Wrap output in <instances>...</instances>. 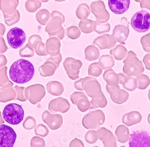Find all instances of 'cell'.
<instances>
[{
	"mask_svg": "<svg viewBox=\"0 0 150 147\" xmlns=\"http://www.w3.org/2000/svg\"><path fill=\"white\" fill-rule=\"evenodd\" d=\"M42 6V3L39 0H27L25 4V7L30 13H34L39 10Z\"/></svg>",
	"mask_w": 150,
	"mask_h": 147,
	"instance_id": "cell-34",
	"label": "cell"
},
{
	"mask_svg": "<svg viewBox=\"0 0 150 147\" xmlns=\"http://www.w3.org/2000/svg\"><path fill=\"white\" fill-rule=\"evenodd\" d=\"M70 99L73 105H76L82 112H85L90 109V102L83 92H74L70 95Z\"/></svg>",
	"mask_w": 150,
	"mask_h": 147,
	"instance_id": "cell-15",
	"label": "cell"
},
{
	"mask_svg": "<svg viewBox=\"0 0 150 147\" xmlns=\"http://www.w3.org/2000/svg\"><path fill=\"white\" fill-rule=\"evenodd\" d=\"M143 62L145 68L148 70H150V54H146L144 56L143 58Z\"/></svg>",
	"mask_w": 150,
	"mask_h": 147,
	"instance_id": "cell-48",
	"label": "cell"
},
{
	"mask_svg": "<svg viewBox=\"0 0 150 147\" xmlns=\"http://www.w3.org/2000/svg\"><path fill=\"white\" fill-rule=\"evenodd\" d=\"M123 63V72L127 76H137L144 71L145 69L142 61L137 58L136 54L132 51L127 52Z\"/></svg>",
	"mask_w": 150,
	"mask_h": 147,
	"instance_id": "cell-3",
	"label": "cell"
},
{
	"mask_svg": "<svg viewBox=\"0 0 150 147\" xmlns=\"http://www.w3.org/2000/svg\"><path fill=\"white\" fill-rule=\"evenodd\" d=\"M85 55L86 60L94 61L99 58L100 51L95 45H89L85 48Z\"/></svg>",
	"mask_w": 150,
	"mask_h": 147,
	"instance_id": "cell-27",
	"label": "cell"
},
{
	"mask_svg": "<svg viewBox=\"0 0 150 147\" xmlns=\"http://www.w3.org/2000/svg\"><path fill=\"white\" fill-rule=\"evenodd\" d=\"M115 136L117 140L120 143H126L129 141L130 132L129 129L125 126H118L115 130Z\"/></svg>",
	"mask_w": 150,
	"mask_h": 147,
	"instance_id": "cell-23",
	"label": "cell"
},
{
	"mask_svg": "<svg viewBox=\"0 0 150 147\" xmlns=\"http://www.w3.org/2000/svg\"><path fill=\"white\" fill-rule=\"evenodd\" d=\"M122 85L124 89L129 91H133L137 88V82L136 79L127 76L125 78Z\"/></svg>",
	"mask_w": 150,
	"mask_h": 147,
	"instance_id": "cell-33",
	"label": "cell"
},
{
	"mask_svg": "<svg viewBox=\"0 0 150 147\" xmlns=\"http://www.w3.org/2000/svg\"><path fill=\"white\" fill-rule=\"evenodd\" d=\"M141 43L145 52H150V33L142 37Z\"/></svg>",
	"mask_w": 150,
	"mask_h": 147,
	"instance_id": "cell-41",
	"label": "cell"
},
{
	"mask_svg": "<svg viewBox=\"0 0 150 147\" xmlns=\"http://www.w3.org/2000/svg\"><path fill=\"white\" fill-rule=\"evenodd\" d=\"M47 59L52 62L53 64H54L57 68H58L61 62L62 61V55L59 53L57 56H51Z\"/></svg>",
	"mask_w": 150,
	"mask_h": 147,
	"instance_id": "cell-45",
	"label": "cell"
},
{
	"mask_svg": "<svg viewBox=\"0 0 150 147\" xmlns=\"http://www.w3.org/2000/svg\"><path fill=\"white\" fill-rule=\"evenodd\" d=\"M42 42V39L38 34H34L30 37L28 39V44L34 49V47L39 42Z\"/></svg>",
	"mask_w": 150,
	"mask_h": 147,
	"instance_id": "cell-44",
	"label": "cell"
},
{
	"mask_svg": "<svg viewBox=\"0 0 150 147\" xmlns=\"http://www.w3.org/2000/svg\"><path fill=\"white\" fill-rule=\"evenodd\" d=\"M83 87L87 95L92 99L102 93L100 84L94 78L88 76L83 78Z\"/></svg>",
	"mask_w": 150,
	"mask_h": 147,
	"instance_id": "cell-14",
	"label": "cell"
},
{
	"mask_svg": "<svg viewBox=\"0 0 150 147\" xmlns=\"http://www.w3.org/2000/svg\"><path fill=\"white\" fill-rule=\"evenodd\" d=\"M120 147H126V146H120Z\"/></svg>",
	"mask_w": 150,
	"mask_h": 147,
	"instance_id": "cell-58",
	"label": "cell"
},
{
	"mask_svg": "<svg viewBox=\"0 0 150 147\" xmlns=\"http://www.w3.org/2000/svg\"><path fill=\"white\" fill-rule=\"evenodd\" d=\"M139 3L141 8H146L150 10V0H142Z\"/></svg>",
	"mask_w": 150,
	"mask_h": 147,
	"instance_id": "cell-50",
	"label": "cell"
},
{
	"mask_svg": "<svg viewBox=\"0 0 150 147\" xmlns=\"http://www.w3.org/2000/svg\"><path fill=\"white\" fill-rule=\"evenodd\" d=\"M93 147H99V146H93Z\"/></svg>",
	"mask_w": 150,
	"mask_h": 147,
	"instance_id": "cell-59",
	"label": "cell"
},
{
	"mask_svg": "<svg viewBox=\"0 0 150 147\" xmlns=\"http://www.w3.org/2000/svg\"><path fill=\"white\" fill-rule=\"evenodd\" d=\"M117 44V41L112 35L103 34L96 38L93 42V45L98 47L100 50L106 49H112Z\"/></svg>",
	"mask_w": 150,
	"mask_h": 147,
	"instance_id": "cell-17",
	"label": "cell"
},
{
	"mask_svg": "<svg viewBox=\"0 0 150 147\" xmlns=\"http://www.w3.org/2000/svg\"><path fill=\"white\" fill-rule=\"evenodd\" d=\"M148 99H149V101H150V90H149V91H148Z\"/></svg>",
	"mask_w": 150,
	"mask_h": 147,
	"instance_id": "cell-56",
	"label": "cell"
},
{
	"mask_svg": "<svg viewBox=\"0 0 150 147\" xmlns=\"http://www.w3.org/2000/svg\"><path fill=\"white\" fill-rule=\"evenodd\" d=\"M16 138V133L13 128L0 124V147H13Z\"/></svg>",
	"mask_w": 150,
	"mask_h": 147,
	"instance_id": "cell-8",
	"label": "cell"
},
{
	"mask_svg": "<svg viewBox=\"0 0 150 147\" xmlns=\"http://www.w3.org/2000/svg\"><path fill=\"white\" fill-rule=\"evenodd\" d=\"M5 23L7 26L10 27L14 25V24L18 23L21 19V14L19 10H16L15 13L11 15H3Z\"/></svg>",
	"mask_w": 150,
	"mask_h": 147,
	"instance_id": "cell-35",
	"label": "cell"
},
{
	"mask_svg": "<svg viewBox=\"0 0 150 147\" xmlns=\"http://www.w3.org/2000/svg\"><path fill=\"white\" fill-rule=\"evenodd\" d=\"M130 24L133 30L139 33H145L150 29V13L142 10L133 15Z\"/></svg>",
	"mask_w": 150,
	"mask_h": 147,
	"instance_id": "cell-5",
	"label": "cell"
},
{
	"mask_svg": "<svg viewBox=\"0 0 150 147\" xmlns=\"http://www.w3.org/2000/svg\"><path fill=\"white\" fill-rule=\"evenodd\" d=\"M130 147H150V134L146 131H133L129 136Z\"/></svg>",
	"mask_w": 150,
	"mask_h": 147,
	"instance_id": "cell-9",
	"label": "cell"
},
{
	"mask_svg": "<svg viewBox=\"0 0 150 147\" xmlns=\"http://www.w3.org/2000/svg\"><path fill=\"white\" fill-rule=\"evenodd\" d=\"M103 77L108 85H119V78L118 74L112 69H108L104 72Z\"/></svg>",
	"mask_w": 150,
	"mask_h": 147,
	"instance_id": "cell-26",
	"label": "cell"
},
{
	"mask_svg": "<svg viewBox=\"0 0 150 147\" xmlns=\"http://www.w3.org/2000/svg\"><path fill=\"white\" fill-rule=\"evenodd\" d=\"M66 34L70 39L76 40L79 38L81 31L77 26H71L66 29Z\"/></svg>",
	"mask_w": 150,
	"mask_h": 147,
	"instance_id": "cell-37",
	"label": "cell"
},
{
	"mask_svg": "<svg viewBox=\"0 0 150 147\" xmlns=\"http://www.w3.org/2000/svg\"><path fill=\"white\" fill-rule=\"evenodd\" d=\"M134 1L137 3H140L142 1V0H134Z\"/></svg>",
	"mask_w": 150,
	"mask_h": 147,
	"instance_id": "cell-57",
	"label": "cell"
},
{
	"mask_svg": "<svg viewBox=\"0 0 150 147\" xmlns=\"http://www.w3.org/2000/svg\"><path fill=\"white\" fill-rule=\"evenodd\" d=\"M19 4V0H0V10L3 15H11L15 13Z\"/></svg>",
	"mask_w": 150,
	"mask_h": 147,
	"instance_id": "cell-20",
	"label": "cell"
},
{
	"mask_svg": "<svg viewBox=\"0 0 150 147\" xmlns=\"http://www.w3.org/2000/svg\"><path fill=\"white\" fill-rule=\"evenodd\" d=\"M8 73L10 79L13 82L23 84L33 79L35 74V68L30 61L22 58L11 65Z\"/></svg>",
	"mask_w": 150,
	"mask_h": 147,
	"instance_id": "cell-1",
	"label": "cell"
},
{
	"mask_svg": "<svg viewBox=\"0 0 150 147\" xmlns=\"http://www.w3.org/2000/svg\"><path fill=\"white\" fill-rule=\"evenodd\" d=\"M110 30V25L108 23H100L96 21L94 31L98 34L108 33Z\"/></svg>",
	"mask_w": 150,
	"mask_h": 147,
	"instance_id": "cell-40",
	"label": "cell"
},
{
	"mask_svg": "<svg viewBox=\"0 0 150 147\" xmlns=\"http://www.w3.org/2000/svg\"><path fill=\"white\" fill-rule=\"evenodd\" d=\"M98 59V64L102 70L112 69L115 65L114 58L110 55H103Z\"/></svg>",
	"mask_w": 150,
	"mask_h": 147,
	"instance_id": "cell-24",
	"label": "cell"
},
{
	"mask_svg": "<svg viewBox=\"0 0 150 147\" xmlns=\"http://www.w3.org/2000/svg\"><path fill=\"white\" fill-rule=\"evenodd\" d=\"M25 113L22 107L16 103H10L5 106L3 112L4 119L11 125H18L23 121Z\"/></svg>",
	"mask_w": 150,
	"mask_h": 147,
	"instance_id": "cell-4",
	"label": "cell"
},
{
	"mask_svg": "<svg viewBox=\"0 0 150 147\" xmlns=\"http://www.w3.org/2000/svg\"><path fill=\"white\" fill-rule=\"evenodd\" d=\"M8 49V47L7 46L5 40L3 37H0V54H3L5 53Z\"/></svg>",
	"mask_w": 150,
	"mask_h": 147,
	"instance_id": "cell-46",
	"label": "cell"
},
{
	"mask_svg": "<svg viewBox=\"0 0 150 147\" xmlns=\"http://www.w3.org/2000/svg\"><path fill=\"white\" fill-rule=\"evenodd\" d=\"M98 139L100 140L104 147H117L116 138L112 131L105 127L99 128L97 131Z\"/></svg>",
	"mask_w": 150,
	"mask_h": 147,
	"instance_id": "cell-16",
	"label": "cell"
},
{
	"mask_svg": "<svg viewBox=\"0 0 150 147\" xmlns=\"http://www.w3.org/2000/svg\"><path fill=\"white\" fill-rule=\"evenodd\" d=\"M107 92L110 94L112 102L118 105H122L127 102L129 98V94L126 90H121L118 85H110L106 84Z\"/></svg>",
	"mask_w": 150,
	"mask_h": 147,
	"instance_id": "cell-13",
	"label": "cell"
},
{
	"mask_svg": "<svg viewBox=\"0 0 150 147\" xmlns=\"http://www.w3.org/2000/svg\"><path fill=\"white\" fill-rule=\"evenodd\" d=\"M39 1H40L41 3H47V1H49V0H39Z\"/></svg>",
	"mask_w": 150,
	"mask_h": 147,
	"instance_id": "cell-53",
	"label": "cell"
},
{
	"mask_svg": "<svg viewBox=\"0 0 150 147\" xmlns=\"http://www.w3.org/2000/svg\"><path fill=\"white\" fill-rule=\"evenodd\" d=\"M129 22L127 19L125 17H122L121 19V23L117 25L112 32V36L114 37L117 42L124 45L126 43L129 33L130 30L129 28Z\"/></svg>",
	"mask_w": 150,
	"mask_h": 147,
	"instance_id": "cell-11",
	"label": "cell"
},
{
	"mask_svg": "<svg viewBox=\"0 0 150 147\" xmlns=\"http://www.w3.org/2000/svg\"><path fill=\"white\" fill-rule=\"evenodd\" d=\"M6 28L3 23H0V37H3L6 32Z\"/></svg>",
	"mask_w": 150,
	"mask_h": 147,
	"instance_id": "cell-52",
	"label": "cell"
},
{
	"mask_svg": "<svg viewBox=\"0 0 150 147\" xmlns=\"http://www.w3.org/2000/svg\"><path fill=\"white\" fill-rule=\"evenodd\" d=\"M65 22V17L60 11L54 10L51 13L50 19L45 27V31L50 37L56 36L59 40H62L65 35V30L62 26Z\"/></svg>",
	"mask_w": 150,
	"mask_h": 147,
	"instance_id": "cell-2",
	"label": "cell"
},
{
	"mask_svg": "<svg viewBox=\"0 0 150 147\" xmlns=\"http://www.w3.org/2000/svg\"><path fill=\"white\" fill-rule=\"evenodd\" d=\"M19 56L22 58H31L34 55L35 51L28 43H27L19 50Z\"/></svg>",
	"mask_w": 150,
	"mask_h": 147,
	"instance_id": "cell-38",
	"label": "cell"
},
{
	"mask_svg": "<svg viewBox=\"0 0 150 147\" xmlns=\"http://www.w3.org/2000/svg\"><path fill=\"white\" fill-rule=\"evenodd\" d=\"M96 21L92 20L89 19H86L81 20L79 23V27L83 33L90 34L94 31Z\"/></svg>",
	"mask_w": 150,
	"mask_h": 147,
	"instance_id": "cell-28",
	"label": "cell"
},
{
	"mask_svg": "<svg viewBox=\"0 0 150 147\" xmlns=\"http://www.w3.org/2000/svg\"><path fill=\"white\" fill-rule=\"evenodd\" d=\"M130 4V0H108L110 10L116 15H122L126 12Z\"/></svg>",
	"mask_w": 150,
	"mask_h": 147,
	"instance_id": "cell-18",
	"label": "cell"
},
{
	"mask_svg": "<svg viewBox=\"0 0 150 147\" xmlns=\"http://www.w3.org/2000/svg\"><path fill=\"white\" fill-rule=\"evenodd\" d=\"M142 120V115L139 112L132 111L127 113L122 117V123L127 126H132L139 123Z\"/></svg>",
	"mask_w": 150,
	"mask_h": 147,
	"instance_id": "cell-21",
	"label": "cell"
},
{
	"mask_svg": "<svg viewBox=\"0 0 150 147\" xmlns=\"http://www.w3.org/2000/svg\"><path fill=\"white\" fill-rule=\"evenodd\" d=\"M51 16V13L46 8H43L37 12L35 15V18L37 21L41 25H46V24L49 22Z\"/></svg>",
	"mask_w": 150,
	"mask_h": 147,
	"instance_id": "cell-30",
	"label": "cell"
},
{
	"mask_svg": "<svg viewBox=\"0 0 150 147\" xmlns=\"http://www.w3.org/2000/svg\"><path fill=\"white\" fill-rule=\"evenodd\" d=\"M60 40L56 37H52L46 40L45 49L47 55L57 56L60 53L61 49Z\"/></svg>",
	"mask_w": 150,
	"mask_h": 147,
	"instance_id": "cell-19",
	"label": "cell"
},
{
	"mask_svg": "<svg viewBox=\"0 0 150 147\" xmlns=\"http://www.w3.org/2000/svg\"><path fill=\"white\" fill-rule=\"evenodd\" d=\"M57 69L58 68L57 66L48 59H47L45 63L39 68L40 74L43 77L51 76L54 75Z\"/></svg>",
	"mask_w": 150,
	"mask_h": 147,
	"instance_id": "cell-22",
	"label": "cell"
},
{
	"mask_svg": "<svg viewBox=\"0 0 150 147\" xmlns=\"http://www.w3.org/2000/svg\"><path fill=\"white\" fill-rule=\"evenodd\" d=\"M127 50L122 45H118L110 51V55L113 56L115 59L120 61L126 58L127 55Z\"/></svg>",
	"mask_w": 150,
	"mask_h": 147,
	"instance_id": "cell-25",
	"label": "cell"
},
{
	"mask_svg": "<svg viewBox=\"0 0 150 147\" xmlns=\"http://www.w3.org/2000/svg\"><path fill=\"white\" fill-rule=\"evenodd\" d=\"M90 11L96 18V21L100 23H106L110 19V14L106 10L103 1H94L90 4Z\"/></svg>",
	"mask_w": 150,
	"mask_h": 147,
	"instance_id": "cell-10",
	"label": "cell"
},
{
	"mask_svg": "<svg viewBox=\"0 0 150 147\" xmlns=\"http://www.w3.org/2000/svg\"><path fill=\"white\" fill-rule=\"evenodd\" d=\"M34 49L37 55L40 56V57L47 55V54L46 53V49H45V44L43 42H39L38 44H37L34 47Z\"/></svg>",
	"mask_w": 150,
	"mask_h": 147,
	"instance_id": "cell-43",
	"label": "cell"
},
{
	"mask_svg": "<svg viewBox=\"0 0 150 147\" xmlns=\"http://www.w3.org/2000/svg\"><path fill=\"white\" fill-rule=\"evenodd\" d=\"M137 82V88L141 90H145L150 84L149 77L144 74H140L136 78Z\"/></svg>",
	"mask_w": 150,
	"mask_h": 147,
	"instance_id": "cell-36",
	"label": "cell"
},
{
	"mask_svg": "<svg viewBox=\"0 0 150 147\" xmlns=\"http://www.w3.org/2000/svg\"><path fill=\"white\" fill-rule=\"evenodd\" d=\"M54 1H57V2H63L66 1V0H54Z\"/></svg>",
	"mask_w": 150,
	"mask_h": 147,
	"instance_id": "cell-54",
	"label": "cell"
},
{
	"mask_svg": "<svg viewBox=\"0 0 150 147\" xmlns=\"http://www.w3.org/2000/svg\"><path fill=\"white\" fill-rule=\"evenodd\" d=\"M47 90L49 89L50 93L54 95H61L64 91V87L59 82L51 81L47 84Z\"/></svg>",
	"mask_w": 150,
	"mask_h": 147,
	"instance_id": "cell-32",
	"label": "cell"
},
{
	"mask_svg": "<svg viewBox=\"0 0 150 147\" xmlns=\"http://www.w3.org/2000/svg\"><path fill=\"white\" fill-rule=\"evenodd\" d=\"M63 66L70 79L76 80L79 78L80 69L82 67L81 61L74 58L68 57L64 61Z\"/></svg>",
	"mask_w": 150,
	"mask_h": 147,
	"instance_id": "cell-12",
	"label": "cell"
},
{
	"mask_svg": "<svg viewBox=\"0 0 150 147\" xmlns=\"http://www.w3.org/2000/svg\"><path fill=\"white\" fill-rule=\"evenodd\" d=\"M70 147H84L83 143L79 139H74L71 142Z\"/></svg>",
	"mask_w": 150,
	"mask_h": 147,
	"instance_id": "cell-47",
	"label": "cell"
},
{
	"mask_svg": "<svg viewBox=\"0 0 150 147\" xmlns=\"http://www.w3.org/2000/svg\"><path fill=\"white\" fill-rule=\"evenodd\" d=\"M85 141L90 144L94 143L98 139V135L96 131L90 130L87 132L85 136Z\"/></svg>",
	"mask_w": 150,
	"mask_h": 147,
	"instance_id": "cell-42",
	"label": "cell"
},
{
	"mask_svg": "<svg viewBox=\"0 0 150 147\" xmlns=\"http://www.w3.org/2000/svg\"><path fill=\"white\" fill-rule=\"evenodd\" d=\"M105 115L101 110H96L85 115L82 124L86 129H97L104 124Z\"/></svg>",
	"mask_w": 150,
	"mask_h": 147,
	"instance_id": "cell-6",
	"label": "cell"
},
{
	"mask_svg": "<svg viewBox=\"0 0 150 147\" xmlns=\"http://www.w3.org/2000/svg\"><path fill=\"white\" fill-rule=\"evenodd\" d=\"M26 34L24 31L18 27L10 29L7 34V39L10 46L17 49L21 47L26 40Z\"/></svg>",
	"mask_w": 150,
	"mask_h": 147,
	"instance_id": "cell-7",
	"label": "cell"
},
{
	"mask_svg": "<svg viewBox=\"0 0 150 147\" xmlns=\"http://www.w3.org/2000/svg\"><path fill=\"white\" fill-rule=\"evenodd\" d=\"M102 69L98 64V63H93L91 64L88 67V74L90 76L97 78L101 75Z\"/></svg>",
	"mask_w": 150,
	"mask_h": 147,
	"instance_id": "cell-39",
	"label": "cell"
},
{
	"mask_svg": "<svg viewBox=\"0 0 150 147\" xmlns=\"http://www.w3.org/2000/svg\"><path fill=\"white\" fill-rule=\"evenodd\" d=\"M148 123L150 124V114L148 116Z\"/></svg>",
	"mask_w": 150,
	"mask_h": 147,
	"instance_id": "cell-55",
	"label": "cell"
},
{
	"mask_svg": "<svg viewBox=\"0 0 150 147\" xmlns=\"http://www.w3.org/2000/svg\"><path fill=\"white\" fill-rule=\"evenodd\" d=\"M7 63V59L6 57L3 54H0V69L5 66Z\"/></svg>",
	"mask_w": 150,
	"mask_h": 147,
	"instance_id": "cell-51",
	"label": "cell"
},
{
	"mask_svg": "<svg viewBox=\"0 0 150 147\" xmlns=\"http://www.w3.org/2000/svg\"><path fill=\"white\" fill-rule=\"evenodd\" d=\"M90 12V8L88 5L85 3H82L77 7L76 15L79 19L83 20L87 19V18L89 16Z\"/></svg>",
	"mask_w": 150,
	"mask_h": 147,
	"instance_id": "cell-31",
	"label": "cell"
},
{
	"mask_svg": "<svg viewBox=\"0 0 150 147\" xmlns=\"http://www.w3.org/2000/svg\"><path fill=\"white\" fill-rule=\"evenodd\" d=\"M91 107L90 109H97L98 107H105L107 106L108 101L106 97L105 96L103 92L97 95V97L93 98V99L90 101Z\"/></svg>",
	"mask_w": 150,
	"mask_h": 147,
	"instance_id": "cell-29",
	"label": "cell"
},
{
	"mask_svg": "<svg viewBox=\"0 0 150 147\" xmlns=\"http://www.w3.org/2000/svg\"><path fill=\"white\" fill-rule=\"evenodd\" d=\"M74 87L76 90L83 91V78L80 79L79 80L77 81L74 82Z\"/></svg>",
	"mask_w": 150,
	"mask_h": 147,
	"instance_id": "cell-49",
	"label": "cell"
}]
</instances>
